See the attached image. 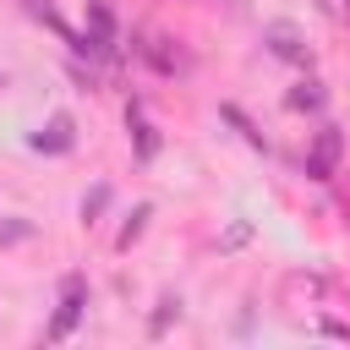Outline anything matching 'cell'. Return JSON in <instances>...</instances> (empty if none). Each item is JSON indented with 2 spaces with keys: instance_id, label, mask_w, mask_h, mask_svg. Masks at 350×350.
Segmentation results:
<instances>
[{
  "instance_id": "obj_3",
  "label": "cell",
  "mask_w": 350,
  "mask_h": 350,
  "mask_svg": "<svg viewBox=\"0 0 350 350\" xmlns=\"http://www.w3.org/2000/svg\"><path fill=\"white\" fill-rule=\"evenodd\" d=\"M339 159H345V131L339 126H317L312 148H306V180H334L339 175Z\"/></svg>"
},
{
  "instance_id": "obj_4",
  "label": "cell",
  "mask_w": 350,
  "mask_h": 350,
  "mask_svg": "<svg viewBox=\"0 0 350 350\" xmlns=\"http://www.w3.org/2000/svg\"><path fill=\"white\" fill-rule=\"evenodd\" d=\"M27 148H33V153H44V159H66V153L77 148V115L55 109L38 131H27Z\"/></svg>"
},
{
  "instance_id": "obj_6",
  "label": "cell",
  "mask_w": 350,
  "mask_h": 350,
  "mask_svg": "<svg viewBox=\"0 0 350 350\" xmlns=\"http://www.w3.org/2000/svg\"><path fill=\"white\" fill-rule=\"evenodd\" d=\"M284 109H295V115H323V109H328V82H323V77H301V82L284 93Z\"/></svg>"
},
{
  "instance_id": "obj_2",
  "label": "cell",
  "mask_w": 350,
  "mask_h": 350,
  "mask_svg": "<svg viewBox=\"0 0 350 350\" xmlns=\"http://www.w3.org/2000/svg\"><path fill=\"white\" fill-rule=\"evenodd\" d=\"M262 49H268L273 60H284V66L312 71V44H306V33H301L295 22H262Z\"/></svg>"
},
{
  "instance_id": "obj_9",
  "label": "cell",
  "mask_w": 350,
  "mask_h": 350,
  "mask_svg": "<svg viewBox=\"0 0 350 350\" xmlns=\"http://www.w3.org/2000/svg\"><path fill=\"white\" fill-rule=\"evenodd\" d=\"M148 219H153V202H137V208L126 213V224L115 230V252H131V246L148 235Z\"/></svg>"
},
{
  "instance_id": "obj_15",
  "label": "cell",
  "mask_w": 350,
  "mask_h": 350,
  "mask_svg": "<svg viewBox=\"0 0 350 350\" xmlns=\"http://www.w3.org/2000/svg\"><path fill=\"white\" fill-rule=\"evenodd\" d=\"M88 27H93V33H104V38H115V33H120V27H115L109 0H88Z\"/></svg>"
},
{
  "instance_id": "obj_13",
  "label": "cell",
  "mask_w": 350,
  "mask_h": 350,
  "mask_svg": "<svg viewBox=\"0 0 350 350\" xmlns=\"http://www.w3.org/2000/svg\"><path fill=\"white\" fill-rule=\"evenodd\" d=\"M170 323H180V295H159V312L148 317V339H164Z\"/></svg>"
},
{
  "instance_id": "obj_5",
  "label": "cell",
  "mask_w": 350,
  "mask_h": 350,
  "mask_svg": "<svg viewBox=\"0 0 350 350\" xmlns=\"http://www.w3.org/2000/svg\"><path fill=\"white\" fill-rule=\"evenodd\" d=\"M126 131H131V153H137L142 164H153V159H159V148H164V137H159V126L142 115V104H137V98L126 104Z\"/></svg>"
},
{
  "instance_id": "obj_14",
  "label": "cell",
  "mask_w": 350,
  "mask_h": 350,
  "mask_svg": "<svg viewBox=\"0 0 350 350\" xmlns=\"http://www.w3.org/2000/svg\"><path fill=\"white\" fill-rule=\"evenodd\" d=\"M252 235H257V224H252V219H235V224L219 235V252H241V246H252Z\"/></svg>"
},
{
  "instance_id": "obj_10",
  "label": "cell",
  "mask_w": 350,
  "mask_h": 350,
  "mask_svg": "<svg viewBox=\"0 0 350 350\" xmlns=\"http://www.w3.org/2000/svg\"><path fill=\"white\" fill-rule=\"evenodd\" d=\"M22 5H27V16H33L38 27H49V33L60 38V44H71V38H77V27H71V22H66V16H60V11L49 5V0H22Z\"/></svg>"
},
{
  "instance_id": "obj_12",
  "label": "cell",
  "mask_w": 350,
  "mask_h": 350,
  "mask_svg": "<svg viewBox=\"0 0 350 350\" xmlns=\"http://www.w3.org/2000/svg\"><path fill=\"white\" fill-rule=\"evenodd\" d=\"M38 235V224L27 219V213H0V246H22V241H33Z\"/></svg>"
},
{
  "instance_id": "obj_7",
  "label": "cell",
  "mask_w": 350,
  "mask_h": 350,
  "mask_svg": "<svg viewBox=\"0 0 350 350\" xmlns=\"http://www.w3.org/2000/svg\"><path fill=\"white\" fill-rule=\"evenodd\" d=\"M219 120H224V126H235V131H241V142H246L252 153H273L268 131H257V120H252V115H246L241 104H230V98H224V104H219Z\"/></svg>"
},
{
  "instance_id": "obj_1",
  "label": "cell",
  "mask_w": 350,
  "mask_h": 350,
  "mask_svg": "<svg viewBox=\"0 0 350 350\" xmlns=\"http://www.w3.org/2000/svg\"><path fill=\"white\" fill-rule=\"evenodd\" d=\"M82 317H88V279H82V273H66V279H60V306H55V317H49L44 339H49V345L71 339Z\"/></svg>"
},
{
  "instance_id": "obj_16",
  "label": "cell",
  "mask_w": 350,
  "mask_h": 350,
  "mask_svg": "<svg viewBox=\"0 0 350 350\" xmlns=\"http://www.w3.org/2000/svg\"><path fill=\"white\" fill-rule=\"evenodd\" d=\"M317 328H323V334H328V339H350V323H339V317H323V323H317Z\"/></svg>"
},
{
  "instance_id": "obj_17",
  "label": "cell",
  "mask_w": 350,
  "mask_h": 350,
  "mask_svg": "<svg viewBox=\"0 0 350 350\" xmlns=\"http://www.w3.org/2000/svg\"><path fill=\"white\" fill-rule=\"evenodd\" d=\"M5 88H11V71H0V93H5Z\"/></svg>"
},
{
  "instance_id": "obj_8",
  "label": "cell",
  "mask_w": 350,
  "mask_h": 350,
  "mask_svg": "<svg viewBox=\"0 0 350 350\" xmlns=\"http://www.w3.org/2000/svg\"><path fill=\"white\" fill-rule=\"evenodd\" d=\"M153 71H164V77H175V71H186V55L175 49V38H148V44H131Z\"/></svg>"
},
{
  "instance_id": "obj_11",
  "label": "cell",
  "mask_w": 350,
  "mask_h": 350,
  "mask_svg": "<svg viewBox=\"0 0 350 350\" xmlns=\"http://www.w3.org/2000/svg\"><path fill=\"white\" fill-rule=\"evenodd\" d=\"M109 202H115V186H109V180H93V186H88V197H82V208H77V213H82V224L93 230V224L109 213Z\"/></svg>"
}]
</instances>
